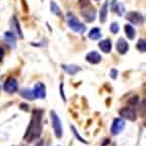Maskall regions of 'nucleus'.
I'll return each mask as SVG.
<instances>
[{
  "label": "nucleus",
  "mask_w": 146,
  "mask_h": 146,
  "mask_svg": "<svg viewBox=\"0 0 146 146\" xmlns=\"http://www.w3.org/2000/svg\"><path fill=\"white\" fill-rule=\"evenodd\" d=\"M110 77H111L112 79H115L117 78V70H115V68H112L111 71H110Z\"/></svg>",
  "instance_id": "cd10ccee"
},
{
  "label": "nucleus",
  "mask_w": 146,
  "mask_h": 146,
  "mask_svg": "<svg viewBox=\"0 0 146 146\" xmlns=\"http://www.w3.org/2000/svg\"><path fill=\"white\" fill-rule=\"evenodd\" d=\"M137 49H138L139 51L141 52H145L146 51V42L144 39H140L137 43Z\"/></svg>",
  "instance_id": "412c9836"
},
{
  "label": "nucleus",
  "mask_w": 146,
  "mask_h": 146,
  "mask_svg": "<svg viewBox=\"0 0 146 146\" xmlns=\"http://www.w3.org/2000/svg\"><path fill=\"white\" fill-rule=\"evenodd\" d=\"M119 31V24H117V23H112V24L110 25V32H111L112 34H117Z\"/></svg>",
  "instance_id": "b1692460"
},
{
  "label": "nucleus",
  "mask_w": 146,
  "mask_h": 146,
  "mask_svg": "<svg viewBox=\"0 0 146 146\" xmlns=\"http://www.w3.org/2000/svg\"><path fill=\"white\" fill-rule=\"evenodd\" d=\"M3 57H4V49L0 46V62L3 60Z\"/></svg>",
  "instance_id": "c756f323"
},
{
  "label": "nucleus",
  "mask_w": 146,
  "mask_h": 146,
  "mask_svg": "<svg viewBox=\"0 0 146 146\" xmlns=\"http://www.w3.org/2000/svg\"><path fill=\"white\" fill-rule=\"evenodd\" d=\"M138 100H139L138 96H134V97H131L129 100H128V103H129L130 105H135L137 102H138Z\"/></svg>",
  "instance_id": "a878e982"
},
{
  "label": "nucleus",
  "mask_w": 146,
  "mask_h": 146,
  "mask_svg": "<svg viewBox=\"0 0 146 146\" xmlns=\"http://www.w3.org/2000/svg\"><path fill=\"white\" fill-rule=\"evenodd\" d=\"M4 90L6 91L9 94H13L17 91L19 89V84H17V81L15 78H8L7 80L5 81L4 85H3Z\"/></svg>",
  "instance_id": "39448f33"
},
{
  "label": "nucleus",
  "mask_w": 146,
  "mask_h": 146,
  "mask_svg": "<svg viewBox=\"0 0 146 146\" xmlns=\"http://www.w3.org/2000/svg\"><path fill=\"white\" fill-rule=\"evenodd\" d=\"M50 8H51L52 13H54L55 15H61V11H60V9H59L58 5L56 4L54 1H51V2H50Z\"/></svg>",
  "instance_id": "aec40b11"
},
{
  "label": "nucleus",
  "mask_w": 146,
  "mask_h": 146,
  "mask_svg": "<svg viewBox=\"0 0 146 146\" xmlns=\"http://www.w3.org/2000/svg\"><path fill=\"white\" fill-rule=\"evenodd\" d=\"M42 145H43V141H42V140H40L38 143H36V145H35V146H42Z\"/></svg>",
  "instance_id": "7c9ffc66"
},
{
  "label": "nucleus",
  "mask_w": 146,
  "mask_h": 146,
  "mask_svg": "<svg viewBox=\"0 0 146 146\" xmlns=\"http://www.w3.org/2000/svg\"><path fill=\"white\" fill-rule=\"evenodd\" d=\"M71 129H72V131H73V133H74V135H75V137H76V138H77V139H78L79 141L82 142V143H85V144H87V143H88V142L86 141V140H84L83 137H81V136H80V134H79L78 130L76 129L75 127L72 126V127H71Z\"/></svg>",
  "instance_id": "4be33fe9"
},
{
  "label": "nucleus",
  "mask_w": 146,
  "mask_h": 146,
  "mask_svg": "<svg viewBox=\"0 0 146 146\" xmlns=\"http://www.w3.org/2000/svg\"><path fill=\"white\" fill-rule=\"evenodd\" d=\"M88 37H89L90 39H92V40L99 39L100 37H101V31H100V29H98V28H93V29L89 32Z\"/></svg>",
  "instance_id": "6ab92c4d"
},
{
  "label": "nucleus",
  "mask_w": 146,
  "mask_h": 146,
  "mask_svg": "<svg viewBox=\"0 0 146 146\" xmlns=\"http://www.w3.org/2000/svg\"><path fill=\"white\" fill-rule=\"evenodd\" d=\"M59 93H60V95H61V98H62V100L66 102V95H64V92H63V84L61 83L60 84V86H59Z\"/></svg>",
  "instance_id": "bb28decb"
},
{
  "label": "nucleus",
  "mask_w": 146,
  "mask_h": 146,
  "mask_svg": "<svg viewBox=\"0 0 146 146\" xmlns=\"http://www.w3.org/2000/svg\"><path fill=\"white\" fill-rule=\"evenodd\" d=\"M50 117H51L52 127L54 130V134L57 138H61L62 137V126H61V121L58 117L57 113L54 110L50 111Z\"/></svg>",
  "instance_id": "7ed1b4c3"
},
{
  "label": "nucleus",
  "mask_w": 146,
  "mask_h": 146,
  "mask_svg": "<svg viewBox=\"0 0 146 146\" xmlns=\"http://www.w3.org/2000/svg\"><path fill=\"white\" fill-rule=\"evenodd\" d=\"M79 4H80V7L82 8V9H85V8L90 6L89 0H80V1H79Z\"/></svg>",
  "instance_id": "393cba45"
},
{
  "label": "nucleus",
  "mask_w": 146,
  "mask_h": 146,
  "mask_svg": "<svg viewBox=\"0 0 146 146\" xmlns=\"http://www.w3.org/2000/svg\"><path fill=\"white\" fill-rule=\"evenodd\" d=\"M119 115L126 119L129 121H135L137 119V113L136 110L132 107H124L119 110Z\"/></svg>",
  "instance_id": "423d86ee"
},
{
  "label": "nucleus",
  "mask_w": 146,
  "mask_h": 146,
  "mask_svg": "<svg viewBox=\"0 0 146 146\" xmlns=\"http://www.w3.org/2000/svg\"><path fill=\"white\" fill-rule=\"evenodd\" d=\"M107 11H108V2H105L103 4V6L100 9V22L105 23L106 22V17H107Z\"/></svg>",
  "instance_id": "a211bd4d"
},
{
  "label": "nucleus",
  "mask_w": 146,
  "mask_h": 146,
  "mask_svg": "<svg viewBox=\"0 0 146 146\" xmlns=\"http://www.w3.org/2000/svg\"><path fill=\"white\" fill-rule=\"evenodd\" d=\"M20 94L22 95L23 97L26 98V99L33 100L34 99V94H33V90L31 89H28V88H23L20 90Z\"/></svg>",
  "instance_id": "dca6fc26"
},
{
  "label": "nucleus",
  "mask_w": 146,
  "mask_h": 146,
  "mask_svg": "<svg viewBox=\"0 0 146 146\" xmlns=\"http://www.w3.org/2000/svg\"><path fill=\"white\" fill-rule=\"evenodd\" d=\"M4 40L5 42L9 45L11 48H15L17 46V38L15 36V33L13 32H5L4 33Z\"/></svg>",
  "instance_id": "ddd939ff"
},
{
  "label": "nucleus",
  "mask_w": 146,
  "mask_h": 146,
  "mask_svg": "<svg viewBox=\"0 0 146 146\" xmlns=\"http://www.w3.org/2000/svg\"><path fill=\"white\" fill-rule=\"evenodd\" d=\"M98 46H99V48L101 49L102 52H104V53H110V52L111 51L112 44L110 39H105V40H102V41H100L99 44H98Z\"/></svg>",
  "instance_id": "4468645a"
},
{
  "label": "nucleus",
  "mask_w": 146,
  "mask_h": 146,
  "mask_svg": "<svg viewBox=\"0 0 146 146\" xmlns=\"http://www.w3.org/2000/svg\"><path fill=\"white\" fill-rule=\"evenodd\" d=\"M126 19L129 22H131L132 24L134 25H142L144 23V17L141 15V13H139V12H136V11H130L128 12L126 15Z\"/></svg>",
  "instance_id": "20e7f679"
},
{
  "label": "nucleus",
  "mask_w": 146,
  "mask_h": 146,
  "mask_svg": "<svg viewBox=\"0 0 146 146\" xmlns=\"http://www.w3.org/2000/svg\"><path fill=\"white\" fill-rule=\"evenodd\" d=\"M82 15H83L84 19L87 21L88 23H92L95 21V17H96V10L95 8H90V9H83L82 11Z\"/></svg>",
  "instance_id": "f8f14e48"
},
{
  "label": "nucleus",
  "mask_w": 146,
  "mask_h": 146,
  "mask_svg": "<svg viewBox=\"0 0 146 146\" xmlns=\"http://www.w3.org/2000/svg\"><path fill=\"white\" fill-rule=\"evenodd\" d=\"M66 22H68V27L71 28L74 32H77V33H84V32L86 31L85 26H84L73 13H68V15H66Z\"/></svg>",
  "instance_id": "f03ea898"
},
{
  "label": "nucleus",
  "mask_w": 146,
  "mask_h": 146,
  "mask_svg": "<svg viewBox=\"0 0 146 146\" xmlns=\"http://www.w3.org/2000/svg\"><path fill=\"white\" fill-rule=\"evenodd\" d=\"M101 55L96 51H91L86 55V60L91 64H97L101 61Z\"/></svg>",
  "instance_id": "1a4fd4ad"
},
{
  "label": "nucleus",
  "mask_w": 146,
  "mask_h": 146,
  "mask_svg": "<svg viewBox=\"0 0 146 146\" xmlns=\"http://www.w3.org/2000/svg\"><path fill=\"white\" fill-rule=\"evenodd\" d=\"M42 115L43 111L41 110H35L33 111L31 122L28 127L27 132L24 136L25 141L28 143L35 141L41 136L42 133Z\"/></svg>",
  "instance_id": "f257e3e1"
},
{
  "label": "nucleus",
  "mask_w": 146,
  "mask_h": 146,
  "mask_svg": "<svg viewBox=\"0 0 146 146\" xmlns=\"http://www.w3.org/2000/svg\"><path fill=\"white\" fill-rule=\"evenodd\" d=\"M20 107L22 108L23 110H26V111H28V110H29V105L26 104V103H21Z\"/></svg>",
  "instance_id": "c85d7f7f"
},
{
  "label": "nucleus",
  "mask_w": 146,
  "mask_h": 146,
  "mask_svg": "<svg viewBox=\"0 0 146 146\" xmlns=\"http://www.w3.org/2000/svg\"><path fill=\"white\" fill-rule=\"evenodd\" d=\"M125 126H126V124H125V121L123 119H119V117L115 119H113V123H112L111 129H110V131H111V134L112 135L119 134V133L124 130Z\"/></svg>",
  "instance_id": "0eeeda50"
},
{
  "label": "nucleus",
  "mask_w": 146,
  "mask_h": 146,
  "mask_svg": "<svg viewBox=\"0 0 146 146\" xmlns=\"http://www.w3.org/2000/svg\"><path fill=\"white\" fill-rule=\"evenodd\" d=\"M10 27H11V29L13 30V32H15V34L20 37V38H23V37H24L22 29H21V27H20V23H19V21H17V17H15V15H13V17H11V20H10Z\"/></svg>",
  "instance_id": "9b49d317"
},
{
  "label": "nucleus",
  "mask_w": 146,
  "mask_h": 146,
  "mask_svg": "<svg viewBox=\"0 0 146 146\" xmlns=\"http://www.w3.org/2000/svg\"><path fill=\"white\" fill-rule=\"evenodd\" d=\"M61 68L64 72H66L68 75H76L78 72L81 71L80 66H74V64H61Z\"/></svg>",
  "instance_id": "2eb2a0df"
},
{
  "label": "nucleus",
  "mask_w": 146,
  "mask_h": 146,
  "mask_svg": "<svg viewBox=\"0 0 146 146\" xmlns=\"http://www.w3.org/2000/svg\"><path fill=\"white\" fill-rule=\"evenodd\" d=\"M33 94L35 98L44 99L46 97V87L43 83H37L33 89Z\"/></svg>",
  "instance_id": "6e6552de"
},
{
  "label": "nucleus",
  "mask_w": 146,
  "mask_h": 146,
  "mask_svg": "<svg viewBox=\"0 0 146 146\" xmlns=\"http://www.w3.org/2000/svg\"><path fill=\"white\" fill-rule=\"evenodd\" d=\"M125 33H126L127 37L129 38V39L133 40L136 36V31L133 27H132L131 25H126L125 26Z\"/></svg>",
  "instance_id": "f3484780"
},
{
  "label": "nucleus",
  "mask_w": 146,
  "mask_h": 146,
  "mask_svg": "<svg viewBox=\"0 0 146 146\" xmlns=\"http://www.w3.org/2000/svg\"><path fill=\"white\" fill-rule=\"evenodd\" d=\"M117 50L119 54H126L129 51V44L123 38H119L117 42Z\"/></svg>",
  "instance_id": "9d476101"
},
{
  "label": "nucleus",
  "mask_w": 146,
  "mask_h": 146,
  "mask_svg": "<svg viewBox=\"0 0 146 146\" xmlns=\"http://www.w3.org/2000/svg\"><path fill=\"white\" fill-rule=\"evenodd\" d=\"M115 11L117 12V15H124V12H125V7L123 6L122 4H119V3H117V4L115 6Z\"/></svg>",
  "instance_id": "5701e85b"
}]
</instances>
